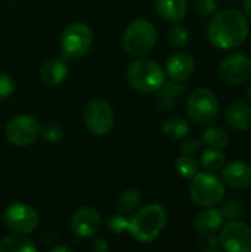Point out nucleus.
Masks as SVG:
<instances>
[{
    "mask_svg": "<svg viewBox=\"0 0 251 252\" xmlns=\"http://www.w3.org/2000/svg\"><path fill=\"white\" fill-rule=\"evenodd\" d=\"M189 130H191L189 123L180 115H172L163 124V134L172 140H179L186 137Z\"/></svg>",
    "mask_w": 251,
    "mask_h": 252,
    "instance_id": "nucleus-21",
    "label": "nucleus"
},
{
    "mask_svg": "<svg viewBox=\"0 0 251 252\" xmlns=\"http://www.w3.org/2000/svg\"><path fill=\"white\" fill-rule=\"evenodd\" d=\"M226 1H235V0H226Z\"/></svg>",
    "mask_w": 251,
    "mask_h": 252,
    "instance_id": "nucleus-38",
    "label": "nucleus"
},
{
    "mask_svg": "<svg viewBox=\"0 0 251 252\" xmlns=\"http://www.w3.org/2000/svg\"><path fill=\"white\" fill-rule=\"evenodd\" d=\"M209 148H215V149H225L229 142H231V136L229 133L217 126L209 127L204 130L203 133V139H201Z\"/></svg>",
    "mask_w": 251,
    "mask_h": 252,
    "instance_id": "nucleus-23",
    "label": "nucleus"
},
{
    "mask_svg": "<svg viewBox=\"0 0 251 252\" xmlns=\"http://www.w3.org/2000/svg\"><path fill=\"white\" fill-rule=\"evenodd\" d=\"M223 221H225V216L222 210L209 207L195 217L194 226L200 235L209 236V235H215L216 232H219L223 226Z\"/></svg>",
    "mask_w": 251,
    "mask_h": 252,
    "instance_id": "nucleus-16",
    "label": "nucleus"
},
{
    "mask_svg": "<svg viewBox=\"0 0 251 252\" xmlns=\"http://www.w3.org/2000/svg\"><path fill=\"white\" fill-rule=\"evenodd\" d=\"M15 92V81L7 74H0V100L10 97Z\"/></svg>",
    "mask_w": 251,
    "mask_h": 252,
    "instance_id": "nucleus-32",
    "label": "nucleus"
},
{
    "mask_svg": "<svg viewBox=\"0 0 251 252\" xmlns=\"http://www.w3.org/2000/svg\"><path fill=\"white\" fill-rule=\"evenodd\" d=\"M219 244L228 252H251V227L244 221L231 220L222 229Z\"/></svg>",
    "mask_w": 251,
    "mask_h": 252,
    "instance_id": "nucleus-12",
    "label": "nucleus"
},
{
    "mask_svg": "<svg viewBox=\"0 0 251 252\" xmlns=\"http://www.w3.org/2000/svg\"><path fill=\"white\" fill-rule=\"evenodd\" d=\"M223 182L234 190H246L251 186V167L243 161H232L222 167Z\"/></svg>",
    "mask_w": 251,
    "mask_h": 252,
    "instance_id": "nucleus-14",
    "label": "nucleus"
},
{
    "mask_svg": "<svg viewBox=\"0 0 251 252\" xmlns=\"http://www.w3.org/2000/svg\"><path fill=\"white\" fill-rule=\"evenodd\" d=\"M244 210L246 208H244L243 202L234 199V201H229V202H226L223 205L222 213H223L225 219H228V220H237V219H240L243 216Z\"/></svg>",
    "mask_w": 251,
    "mask_h": 252,
    "instance_id": "nucleus-29",
    "label": "nucleus"
},
{
    "mask_svg": "<svg viewBox=\"0 0 251 252\" xmlns=\"http://www.w3.org/2000/svg\"><path fill=\"white\" fill-rule=\"evenodd\" d=\"M167 223V211L161 204H149L139 210L129 221L127 232L142 244L152 242Z\"/></svg>",
    "mask_w": 251,
    "mask_h": 252,
    "instance_id": "nucleus-2",
    "label": "nucleus"
},
{
    "mask_svg": "<svg viewBox=\"0 0 251 252\" xmlns=\"http://www.w3.org/2000/svg\"><path fill=\"white\" fill-rule=\"evenodd\" d=\"M38 136V121L31 115H16L6 124V137L15 146H30L37 140Z\"/></svg>",
    "mask_w": 251,
    "mask_h": 252,
    "instance_id": "nucleus-9",
    "label": "nucleus"
},
{
    "mask_svg": "<svg viewBox=\"0 0 251 252\" xmlns=\"http://www.w3.org/2000/svg\"><path fill=\"white\" fill-rule=\"evenodd\" d=\"M62 134H64L62 128H61L58 124H55V123H49V124H46V126L40 130V136H41L46 142H49V143H56V142H59V140L62 139Z\"/></svg>",
    "mask_w": 251,
    "mask_h": 252,
    "instance_id": "nucleus-28",
    "label": "nucleus"
},
{
    "mask_svg": "<svg viewBox=\"0 0 251 252\" xmlns=\"http://www.w3.org/2000/svg\"><path fill=\"white\" fill-rule=\"evenodd\" d=\"M37 247L36 244L19 235H12V236H6L0 241V252H36Z\"/></svg>",
    "mask_w": 251,
    "mask_h": 252,
    "instance_id": "nucleus-22",
    "label": "nucleus"
},
{
    "mask_svg": "<svg viewBox=\"0 0 251 252\" xmlns=\"http://www.w3.org/2000/svg\"><path fill=\"white\" fill-rule=\"evenodd\" d=\"M243 9H244V15H246L249 19H251V0H244Z\"/></svg>",
    "mask_w": 251,
    "mask_h": 252,
    "instance_id": "nucleus-35",
    "label": "nucleus"
},
{
    "mask_svg": "<svg viewBox=\"0 0 251 252\" xmlns=\"http://www.w3.org/2000/svg\"><path fill=\"white\" fill-rule=\"evenodd\" d=\"M101 224L99 213L92 207H83L71 217V229L78 238H90L96 233Z\"/></svg>",
    "mask_w": 251,
    "mask_h": 252,
    "instance_id": "nucleus-13",
    "label": "nucleus"
},
{
    "mask_svg": "<svg viewBox=\"0 0 251 252\" xmlns=\"http://www.w3.org/2000/svg\"><path fill=\"white\" fill-rule=\"evenodd\" d=\"M175 167H176V171L185 179H192L200 171L198 161L192 155H185V154L176 159Z\"/></svg>",
    "mask_w": 251,
    "mask_h": 252,
    "instance_id": "nucleus-26",
    "label": "nucleus"
},
{
    "mask_svg": "<svg viewBox=\"0 0 251 252\" xmlns=\"http://www.w3.org/2000/svg\"><path fill=\"white\" fill-rule=\"evenodd\" d=\"M68 74V68L61 59H49L43 63L40 69L41 81L46 86H58L61 84Z\"/></svg>",
    "mask_w": 251,
    "mask_h": 252,
    "instance_id": "nucleus-19",
    "label": "nucleus"
},
{
    "mask_svg": "<svg viewBox=\"0 0 251 252\" xmlns=\"http://www.w3.org/2000/svg\"><path fill=\"white\" fill-rule=\"evenodd\" d=\"M207 37L213 46L231 50L240 47L249 35V21L238 9H225L210 16Z\"/></svg>",
    "mask_w": 251,
    "mask_h": 252,
    "instance_id": "nucleus-1",
    "label": "nucleus"
},
{
    "mask_svg": "<svg viewBox=\"0 0 251 252\" xmlns=\"http://www.w3.org/2000/svg\"><path fill=\"white\" fill-rule=\"evenodd\" d=\"M141 202H142V195L139 190L136 189H127L124 190L120 198H118V211L126 216V214H132L135 213L139 207H141Z\"/></svg>",
    "mask_w": 251,
    "mask_h": 252,
    "instance_id": "nucleus-24",
    "label": "nucleus"
},
{
    "mask_svg": "<svg viewBox=\"0 0 251 252\" xmlns=\"http://www.w3.org/2000/svg\"><path fill=\"white\" fill-rule=\"evenodd\" d=\"M226 162V155L220 149L210 148L201 155V165L209 171H217L220 170Z\"/></svg>",
    "mask_w": 251,
    "mask_h": 252,
    "instance_id": "nucleus-25",
    "label": "nucleus"
},
{
    "mask_svg": "<svg viewBox=\"0 0 251 252\" xmlns=\"http://www.w3.org/2000/svg\"><path fill=\"white\" fill-rule=\"evenodd\" d=\"M247 96H249V100L251 102V84L250 87H249V90H247Z\"/></svg>",
    "mask_w": 251,
    "mask_h": 252,
    "instance_id": "nucleus-37",
    "label": "nucleus"
},
{
    "mask_svg": "<svg viewBox=\"0 0 251 252\" xmlns=\"http://www.w3.org/2000/svg\"><path fill=\"white\" fill-rule=\"evenodd\" d=\"M157 41L155 27L146 19L133 21L124 31L123 47L127 55L135 58H143L148 55Z\"/></svg>",
    "mask_w": 251,
    "mask_h": 252,
    "instance_id": "nucleus-5",
    "label": "nucleus"
},
{
    "mask_svg": "<svg viewBox=\"0 0 251 252\" xmlns=\"http://www.w3.org/2000/svg\"><path fill=\"white\" fill-rule=\"evenodd\" d=\"M189 195L195 205L201 208L216 207L222 202L225 196V185L216 174L207 173H197L192 177L189 186Z\"/></svg>",
    "mask_w": 251,
    "mask_h": 252,
    "instance_id": "nucleus-4",
    "label": "nucleus"
},
{
    "mask_svg": "<svg viewBox=\"0 0 251 252\" xmlns=\"http://www.w3.org/2000/svg\"><path fill=\"white\" fill-rule=\"evenodd\" d=\"M195 69V61L189 53L178 52L172 55L166 63V72L170 77V80L182 83L186 81Z\"/></svg>",
    "mask_w": 251,
    "mask_h": 252,
    "instance_id": "nucleus-15",
    "label": "nucleus"
},
{
    "mask_svg": "<svg viewBox=\"0 0 251 252\" xmlns=\"http://www.w3.org/2000/svg\"><path fill=\"white\" fill-rule=\"evenodd\" d=\"M93 43L92 30L81 22L70 24L61 35V49L64 55L70 59L80 58L86 55Z\"/></svg>",
    "mask_w": 251,
    "mask_h": 252,
    "instance_id": "nucleus-7",
    "label": "nucleus"
},
{
    "mask_svg": "<svg viewBox=\"0 0 251 252\" xmlns=\"http://www.w3.org/2000/svg\"><path fill=\"white\" fill-rule=\"evenodd\" d=\"M251 75V58L246 53H229L219 65V77L226 84H241Z\"/></svg>",
    "mask_w": 251,
    "mask_h": 252,
    "instance_id": "nucleus-11",
    "label": "nucleus"
},
{
    "mask_svg": "<svg viewBox=\"0 0 251 252\" xmlns=\"http://www.w3.org/2000/svg\"><path fill=\"white\" fill-rule=\"evenodd\" d=\"M183 93H185V89L178 81H173V80L167 81L157 90L155 103L161 111H170L178 105Z\"/></svg>",
    "mask_w": 251,
    "mask_h": 252,
    "instance_id": "nucleus-18",
    "label": "nucleus"
},
{
    "mask_svg": "<svg viewBox=\"0 0 251 252\" xmlns=\"http://www.w3.org/2000/svg\"><path fill=\"white\" fill-rule=\"evenodd\" d=\"M84 123L89 131L95 136H105L114 127V112L108 102L93 99L84 109Z\"/></svg>",
    "mask_w": 251,
    "mask_h": 252,
    "instance_id": "nucleus-8",
    "label": "nucleus"
},
{
    "mask_svg": "<svg viewBox=\"0 0 251 252\" xmlns=\"http://www.w3.org/2000/svg\"><path fill=\"white\" fill-rule=\"evenodd\" d=\"M129 221L130 220H127L126 217H123V216H111V219L108 220V223H107V226H108V229L112 232V233H117V235H120V233H124L127 229H129Z\"/></svg>",
    "mask_w": 251,
    "mask_h": 252,
    "instance_id": "nucleus-31",
    "label": "nucleus"
},
{
    "mask_svg": "<svg viewBox=\"0 0 251 252\" xmlns=\"http://www.w3.org/2000/svg\"><path fill=\"white\" fill-rule=\"evenodd\" d=\"M195 10L201 16H213L217 12V1L216 0H195Z\"/></svg>",
    "mask_w": 251,
    "mask_h": 252,
    "instance_id": "nucleus-30",
    "label": "nucleus"
},
{
    "mask_svg": "<svg viewBox=\"0 0 251 252\" xmlns=\"http://www.w3.org/2000/svg\"><path fill=\"white\" fill-rule=\"evenodd\" d=\"M3 221L7 229L28 235L34 232L38 226V214L34 208H31L27 204H10L4 213H3Z\"/></svg>",
    "mask_w": 251,
    "mask_h": 252,
    "instance_id": "nucleus-10",
    "label": "nucleus"
},
{
    "mask_svg": "<svg viewBox=\"0 0 251 252\" xmlns=\"http://www.w3.org/2000/svg\"><path fill=\"white\" fill-rule=\"evenodd\" d=\"M59 251L71 252V250H70V248H67V247H55V248H52V252H59Z\"/></svg>",
    "mask_w": 251,
    "mask_h": 252,
    "instance_id": "nucleus-36",
    "label": "nucleus"
},
{
    "mask_svg": "<svg viewBox=\"0 0 251 252\" xmlns=\"http://www.w3.org/2000/svg\"><path fill=\"white\" fill-rule=\"evenodd\" d=\"M201 145H203V140H201V139L189 137V139H186V140L182 143L180 151H182V154H185V155H194V154L201 148Z\"/></svg>",
    "mask_w": 251,
    "mask_h": 252,
    "instance_id": "nucleus-33",
    "label": "nucleus"
},
{
    "mask_svg": "<svg viewBox=\"0 0 251 252\" xmlns=\"http://www.w3.org/2000/svg\"><path fill=\"white\" fill-rule=\"evenodd\" d=\"M186 109L194 123L209 124L219 114V100L212 90L206 87H198L191 92L186 102Z\"/></svg>",
    "mask_w": 251,
    "mask_h": 252,
    "instance_id": "nucleus-6",
    "label": "nucleus"
},
{
    "mask_svg": "<svg viewBox=\"0 0 251 252\" xmlns=\"http://www.w3.org/2000/svg\"><path fill=\"white\" fill-rule=\"evenodd\" d=\"M167 37H169L170 44L175 46V47L185 46V44L188 43V40H189V34H188L186 28L182 27V25H175V27H172V28L169 30Z\"/></svg>",
    "mask_w": 251,
    "mask_h": 252,
    "instance_id": "nucleus-27",
    "label": "nucleus"
},
{
    "mask_svg": "<svg viewBox=\"0 0 251 252\" xmlns=\"http://www.w3.org/2000/svg\"><path fill=\"white\" fill-rule=\"evenodd\" d=\"M129 84L142 93L157 92L166 83V74L161 65L152 59L135 61L126 72Z\"/></svg>",
    "mask_w": 251,
    "mask_h": 252,
    "instance_id": "nucleus-3",
    "label": "nucleus"
},
{
    "mask_svg": "<svg viewBox=\"0 0 251 252\" xmlns=\"http://www.w3.org/2000/svg\"><path fill=\"white\" fill-rule=\"evenodd\" d=\"M226 124L235 131H246L251 127V106L243 100L232 102L225 112Z\"/></svg>",
    "mask_w": 251,
    "mask_h": 252,
    "instance_id": "nucleus-17",
    "label": "nucleus"
},
{
    "mask_svg": "<svg viewBox=\"0 0 251 252\" xmlns=\"http://www.w3.org/2000/svg\"><path fill=\"white\" fill-rule=\"evenodd\" d=\"M158 15L170 22H179L185 18L188 4L186 0H155Z\"/></svg>",
    "mask_w": 251,
    "mask_h": 252,
    "instance_id": "nucleus-20",
    "label": "nucleus"
},
{
    "mask_svg": "<svg viewBox=\"0 0 251 252\" xmlns=\"http://www.w3.org/2000/svg\"><path fill=\"white\" fill-rule=\"evenodd\" d=\"M206 244H207V247H209V248H216V247H219V245H220V244H219V238H217V236H215V235H209V236H207Z\"/></svg>",
    "mask_w": 251,
    "mask_h": 252,
    "instance_id": "nucleus-34",
    "label": "nucleus"
},
{
    "mask_svg": "<svg viewBox=\"0 0 251 252\" xmlns=\"http://www.w3.org/2000/svg\"><path fill=\"white\" fill-rule=\"evenodd\" d=\"M250 49H251V41H250Z\"/></svg>",
    "mask_w": 251,
    "mask_h": 252,
    "instance_id": "nucleus-39",
    "label": "nucleus"
}]
</instances>
